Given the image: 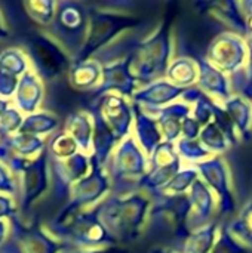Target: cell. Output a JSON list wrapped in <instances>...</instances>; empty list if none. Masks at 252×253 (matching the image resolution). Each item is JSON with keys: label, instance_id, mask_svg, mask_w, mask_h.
<instances>
[]
</instances>
